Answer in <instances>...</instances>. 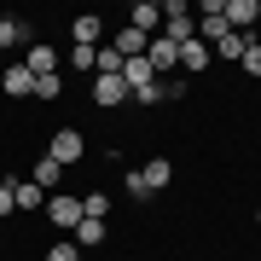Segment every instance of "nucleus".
I'll use <instances>...</instances> for the list:
<instances>
[{"label":"nucleus","instance_id":"f257e3e1","mask_svg":"<svg viewBox=\"0 0 261 261\" xmlns=\"http://www.w3.org/2000/svg\"><path fill=\"white\" fill-rule=\"evenodd\" d=\"M168 180H174V163H168V157H145L140 168H128V192L140 197V203L157 197V192H168Z\"/></svg>","mask_w":261,"mask_h":261},{"label":"nucleus","instance_id":"f03ea898","mask_svg":"<svg viewBox=\"0 0 261 261\" xmlns=\"http://www.w3.org/2000/svg\"><path fill=\"white\" fill-rule=\"evenodd\" d=\"M163 41H174V47L197 41V18H192L186 0H168V6H163Z\"/></svg>","mask_w":261,"mask_h":261},{"label":"nucleus","instance_id":"7ed1b4c3","mask_svg":"<svg viewBox=\"0 0 261 261\" xmlns=\"http://www.w3.org/2000/svg\"><path fill=\"white\" fill-rule=\"evenodd\" d=\"M47 157H53L58 168H70V163H82V157H87V140H82V128H58L53 140H47Z\"/></svg>","mask_w":261,"mask_h":261},{"label":"nucleus","instance_id":"20e7f679","mask_svg":"<svg viewBox=\"0 0 261 261\" xmlns=\"http://www.w3.org/2000/svg\"><path fill=\"white\" fill-rule=\"evenodd\" d=\"M41 215H47L53 226H64V232H75V226H82V197H70V192H53Z\"/></svg>","mask_w":261,"mask_h":261},{"label":"nucleus","instance_id":"39448f33","mask_svg":"<svg viewBox=\"0 0 261 261\" xmlns=\"http://www.w3.org/2000/svg\"><path fill=\"white\" fill-rule=\"evenodd\" d=\"M145 64L157 70V82H163L168 70H180V47H174V41H163V35H151V41H145Z\"/></svg>","mask_w":261,"mask_h":261},{"label":"nucleus","instance_id":"423d86ee","mask_svg":"<svg viewBox=\"0 0 261 261\" xmlns=\"http://www.w3.org/2000/svg\"><path fill=\"white\" fill-rule=\"evenodd\" d=\"M93 105H99V111H116V105H128V87H122V75H93Z\"/></svg>","mask_w":261,"mask_h":261},{"label":"nucleus","instance_id":"0eeeda50","mask_svg":"<svg viewBox=\"0 0 261 261\" xmlns=\"http://www.w3.org/2000/svg\"><path fill=\"white\" fill-rule=\"evenodd\" d=\"M23 70H29V75H53V70H58V53H53V41H29V53H23Z\"/></svg>","mask_w":261,"mask_h":261},{"label":"nucleus","instance_id":"6e6552de","mask_svg":"<svg viewBox=\"0 0 261 261\" xmlns=\"http://www.w3.org/2000/svg\"><path fill=\"white\" fill-rule=\"evenodd\" d=\"M128 29H140V35L151 41V35L163 29V6H151V0H140V6L128 12Z\"/></svg>","mask_w":261,"mask_h":261},{"label":"nucleus","instance_id":"1a4fd4ad","mask_svg":"<svg viewBox=\"0 0 261 261\" xmlns=\"http://www.w3.org/2000/svg\"><path fill=\"white\" fill-rule=\"evenodd\" d=\"M0 87H6L12 99H35V75H29L23 64H6V75H0Z\"/></svg>","mask_w":261,"mask_h":261},{"label":"nucleus","instance_id":"9d476101","mask_svg":"<svg viewBox=\"0 0 261 261\" xmlns=\"http://www.w3.org/2000/svg\"><path fill=\"white\" fill-rule=\"evenodd\" d=\"M261 23V0H226V29H250Z\"/></svg>","mask_w":261,"mask_h":261},{"label":"nucleus","instance_id":"9b49d317","mask_svg":"<svg viewBox=\"0 0 261 261\" xmlns=\"http://www.w3.org/2000/svg\"><path fill=\"white\" fill-rule=\"evenodd\" d=\"M70 244H75V250H99V244H105V221H93V215H82V226H75V232H70Z\"/></svg>","mask_w":261,"mask_h":261},{"label":"nucleus","instance_id":"f8f14e48","mask_svg":"<svg viewBox=\"0 0 261 261\" xmlns=\"http://www.w3.org/2000/svg\"><path fill=\"white\" fill-rule=\"evenodd\" d=\"M244 47H250V41H244V35H238V29H226V35H221V41H215V47H209V53H215V64H238V58H244Z\"/></svg>","mask_w":261,"mask_h":261},{"label":"nucleus","instance_id":"ddd939ff","mask_svg":"<svg viewBox=\"0 0 261 261\" xmlns=\"http://www.w3.org/2000/svg\"><path fill=\"white\" fill-rule=\"evenodd\" d=\"M29 35H35V29H29L23 18H0V53H12V47H29Z\"/></svg>","mask_w":261,"mask_h":261},{"label":"nucleus","instance_id":"4468645a","mask_svg":"<svg viewBox=\"0 0 261 261\" xmlns=\"http://www.w3.org/2000/svg\"><path fill=\"white\" fill-rule=\"evenodd\" d=\"M70 35H75V47H99V35H105V18H70Z\"/></svg>","mask_w":261,"mask_h":261},{"label":"nucleus","instance_id":"2eb2a0df","mask_svg":"<svg viewBox=\"0 0 261 261\" xmlns=\"http://www.w3.org/2000/svg\"><path fill=\"white\" fill-rule=\"evenodd\" d=\"M215 64V53L203 47V41H186V47H180V70H186V75H197V70H209Z\"/></svg>","mask_w":261,"mask_h":261},{"label":"nucleus","instance_id":"dca6fc26","mask_svg":"<svg viewBox=\"0 0 261 261\" xmlns=\"http://www.w3.org/2000/svg\"><path fill=\"white\" fill-rule=\"evenodd\" d=\"M111 47L122 53V64H128V58H145V35H140V29H128V23H122V29H116V41H111Z\"/></svg>","mask_w":261,"mask_h":261},{"label":"nucleus","instance_id":"f3484780","mask_svg":"<svg viewBox=\"0 0 261 261\" xmlns=\"http://www.w3.org/2000/svg\"><path fill=\"white\" fill-rule=\"evenodd\" d=\"M12 197H18V209H47V192L35 180H12Z\"/></svg>","mask_w":261,"mask_h":261},{"label":"nucleus","instance_id":"a211bd4d","mask_svg":"<svg viewBox=\"0 0 261 261\" xmlns=\"http://www.w3.org/2000/svg\"><path fill=\"white\" fill-rule=\"evenodd\" d=\"M35 99H41V105L64 99V75H58V70H53V75H35Z\"/></svg>","mask_w":261,"mask_h":261},{"label":"nucleus","instance_id":"6ab92c4d","mask_svg":"<svg viewBox=\"0 0 261 261\" xmlns=\"http://www.w3.org/2000/svg\"><path fill=\"white\" fill-rule=\"evenodd\" d=\"M58 174H64V168H58L53 157H35V174H29V180H35L41 192H53V186H58Z\"/></svg>","mask_w":261,"mask_h":261},{"label":"nucleus","instance_id":"aec40b11","mask_svg":"<svg viewBox=\"0 0 261 261\" xmlns=\"http://www.w3.org/2000/svg\"><path fill=\"white\" fill-rule=\"evenodd\" d=\"M82 215H93V221H105V215H111V197H105V192H87V197H82Z\"/></svg>","mask_w":261,"mask_h":261},{"label":"nucleus","instance_id":"412c9836","mask_svg":"<svg viewBox=\"0 0 261 261\" xmlns=\"http://www.w3.org/2000/svg\"><path fill=\"white\" fill-rule=\"evenodd\" d=\"M47 261H87V255H82V250H75V244H70V238H58V244H53V250H47Z\"/></svg>","mask_w":261,"mask_h":261},{"label":"nucleus","instance_id":"4be33fe9","mask_svg":"<svg viewBox=\"0 0 261 261\" xmlns=\"http://www.w3.org/2000/svg\"><path fill=\"white\" fill-rule=\"evenodd\" d=\"M238 64H244V75H261V41H250V47H244Z\"/></svg>","mask_w":261,"mask_h":261},{"label":"nucleus","instance_id":"5701e85b","mask_svg":"<svg viewBox=\"0 0 261 261\" xmlns=\"http://www.w3.org/2000/svg\"><path fill=\"white\" fill-rule=\"evenodd\" d=\"M180 99H186V82H180V75H168V82H163V105H180Z\"/></svg>","mask_w":261,"mask_h":261},{"label":"nucleus","instance_id":"b1692460","mask_svg":"<svg viewBox=\"0 0 261 261\" xmlns=\"http://www.w3.org/2000/svg\"><path fill=\"white\" fill-rule=\"evenodd\" d=\"M93 53H99V47H70V64H75V70H87V75H93Z\"/></svg>","mask_w":261,"mask_h":261},{"label":"nucleus","instance_id":"393cba45","mask_svg":"<svg viewBox=\"0 0 261 261\" xmlns=\"http://www.w3.org/2000/svg\"><path fill=\"white\" fill-rule=\"evenodd\" d=\"M6 215H18V197H12V180H0V221Z\"/></svg>","mask_w":261,"mask_h":261},{"label":"nucleus","instance_id":"a878e982","mask_svg":"<svg viewBox=\"0 0 261 261\" xmlns=\"http://www.w3.org/2000/svg\"><path fill=\"white\" fill-rule=\"evenodd\" d=\"M255 226H261V215H255Z\"/></svg>","mask_w":261,"mask_h":261},{"label":"nucleus","instance_id":"bb28decb","mask_svg":"<svg viewBox=\"0 0 261 261\" xmlns=\"http://www.w3.org/2000/svg\"><path fill=\"white\" fill-rule=\"evenodd\" d=\"M87 261H99V255H87Z\"/></svg>","mask_w":261,"mask_h":261}]
</instances>
